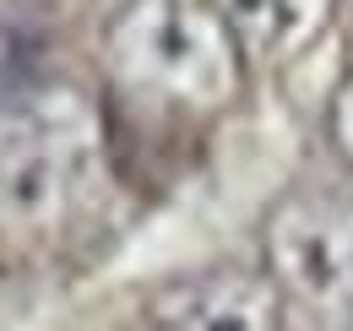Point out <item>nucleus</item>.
Returning a JSON list of instances; mask_svg holds the SVG:
<instances>
[{"mask_svg":"<svg viewBox=\"0 0 353 331\" xmlns=\"http://www.w3.org/2000/svg\"><path fill=\"white\" fill-rule=\"evenodd\" d=\"M109 77L158 114L212 120L245 87V49L228 17L207 0H131L109 22Z\"/></svg>","mask_w":353,"mask_h":331,"instance_id":"nucleus-2","label":"nucleus"},{"mask_svg":"<svg viewBox=\"0 0 353 331\" xmlns=\"http://www.w3.org/2000/svg\"><path fill=\"white\" fill-rule=\"evenodd\" d=\"M283 293L266 272L245 266H207L179 272L147 288L136 310V331H277Z\"/></svg>","mask_w":353,"mask_h":331,"instance_id":"nucleus-4","label":"nucleus"},{"mask_svg":"<svg viewBox=\"0 0 353 331\" xmlns=\"http://www.w3.org/2000/svg\"><path fill=\"white\" fill-rule=\"evenodd\" d=\"M223 17L245 60H288L321 33L332 0H223Z\"/></svg>","mask_w":353,"mask_h":331,"instance_id":"nucleus-5","label":"nucleus"},{"mask_svg":"<svg viewBox=\"0 0 353 331\" xmlns=\"http://www.w3.org/2000/svg\"><path fill=\"white\" fill-rule=\"evenodd\" d=\"M261 261L272 288L310 315L353 326V201L294 190L266 212Z\"/></svg>","mask_w":353,"mask_h":331,"instance_id":"nucleus-3","label":"nucleus"},{"mask_svg":"<svg viewBox=\"0 0 353 331\" xmlns=\"http://www.w3.org/2000/svg\"><path fill=\"white\" fill-rule=\"evenodd\" d=\"M332 141H337V152L353 163V77L337 87V98H332Z\"/></svg>","mask_w":353,"mask_h":331,"instance_id":"nucleus-7","label":"nucleus"},{"mask_svg":"<svg viewBox=\"0 0 353 331\" xmlns=\"http://www.w3.org/2000/svg\"><path fill=\"white\" fill-rule=\"evenodd\" d=\"M103 147L98 103L44 77L0 114V223L33 239L71 234L103 196Z\"/></svg>","mask_w":353,"mask_h":331,"instance_id":"nucleus-1","label":"nucleus"},{"mask_svg":"<svg viewBox=\"0 0 353 331\" xmlns=\"http://www.w3.org/2000/svg\"><path fill=\"white\" fill-rule=\"evenodd\" d=\"M39 82H44V39L28 22L0 17V114L17 98H28Z\"/></svg>","mask_w":353,"mask_h":331,"instance_id":"nucleus-6","label":"nucleus"}]
</instances>
